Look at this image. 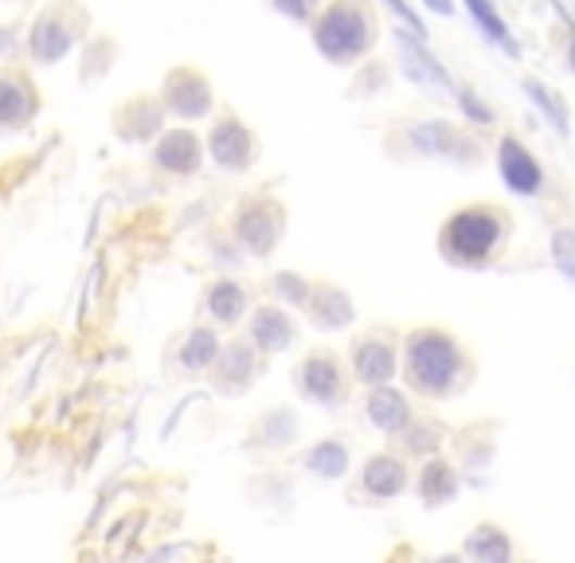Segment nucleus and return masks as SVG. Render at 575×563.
<instances>
[{"label":"nucleus","mask_w":575,"mask_h":563,"mask_svg":"<svg viewBox=\"0 0 575 563\" xmlns=\"http://www.w3.org/2000/svg\"><path fill=\"white\" fill-rule=\"evenodd\" d=\"M372 36H376V20L361 0H337L313 28L317 48L333 63H349V59L364 55L372 48Z\"/></svg>","instance_id":"nucleus-1"},{"label":"nucleus","mask_w":575,"mask_h":563,"mask_svg":"<svg viewBox=\"0 0 575 563\" xmlns=\"http://www.w3.org/2000/svg\"><path fill=\"white\" fill-rule=\"evenodd\" d=\"M439 243L450 263H462V266L486 263L501 243V215L493 208H466V212L450 215V224L442 227Z\"/></svg>","instance_id":"nucleus-2"},{"label":"nucleus","mask_w":575,"mask_h":563,"mask_svg":"<svg viewBox=\"0 0 575 563\" xmlns=\"http://www.w3.org/2000/svg\"><path fill=\"white\" fill-rule=\"evenodd\" d=\"M408 372L420 391H447L459 376V349L439 329L415 333L408 345Z\"/></svg>","instance_id":"nucleus-3"},{"label":"nucleus","mask_w":575,"mask_h":563,"mask_svg":"<svg viewBox=\"0 0 575 563\" xmlns=\"http://www.w3.org/2000/svg\"><path fill=\"white\" fill-rule=\"evenodd\" d=\"M298 384H302V391L310 399H317V403H333V399L341 396V368H337V360L325 356V352H317V356H310L298 368Z\"/></svg>","instance_id":"nucleus-4"},{"label":"nucleus","mask_w":575,"mask_h":563,"mask_svg":"<svg viewBox=\"0 0 575 563\" xmlns=\"http://www.w3.org/2000/svg\"><path fill=\"white\" fill-rule=\"evenodd\" d=\"M501 176H505V185L521 196H533L540 188V165L528 157L525 146L513 141V137L501 141Z\"/></svg>","instance_id":"nucleus-5"},{"label":"nucleus","mask_w":575,"mask_h":563,"mask_svg":"<svg viewBox=\"0 0 575 563\" xmlns=\"http://www.w3.org/2000/svg\"><path fill=\"white\" fill-rule=\"evenodd\" d=\"M165 98H168V107H173L180 117H200L208 110V102H212L208 83L196 75V71H176V75L168 78Z\"/></svg>","instance_id":"nucleus-6"},{"label":"nucleus","mask_w":575,"mask_h":563,"mask_svg":"<svg viewBox=\"0 0 575 563\" xmlns=\"http://www.w3.org/2000/svg\"><path fill=\"white\" fill-rule=\"evenodd\" d=\"M251 134H247V126H239L235 117H227V122H220V126L212 129V153L220 165L227 168H243L247 161H251Z\"/></svg>","instance_id":"nucleus-7"},{"label":"nucleus","mask_w":575,"mask_h":563,"mask_svg":"<svg viewBox=\"0 0 575 563\" xmlns=\"http://www.w3.org/2000/svg\"><path fill=\"white\" fill-rule=\"evenodd\" d=\"M400 55H403V71H408L415 83H423V87H439V90H447V95H459V87L450 83L447 71H442L420 43H411L408 36H400Z\"/></svg>","instance_id":"nucleus-8"},{"label":"nucleus","mask_w":575,"mask_h":563,"mask_svg":"<svg viewBox=\"0 0 575 563\" xmlns=\"http://www.w3.org/2000/svg\"><path fill=\"white\" fill-rule=\"evenodd\" d=\"M157 161L173 173H192L200 165V141L192 137V129H173L157 141Z\"/></svg>","instance_id":"nucleus-9"},{"label":"nucleus","mask_w":575,"mask_h":563,"mask_svg":"<svg viewBox=\"0 0 575 563\" xmlns=\"http://www.w3.org/2000/svg\"><path fill=\"white\" fill-rule=\"evenodd\" d=\"M36 110L32 87L20 75H0V126H20Z\"/></svg>","instance_id":"nucleus-10"},{"label":"nucleus","mask_w":575,"mask_h":563,"mask_svg":"<svg viewBox=\"0 0 575 563\" xmlns=\"http://www.w3.org/2000/svg\"><path fill=\"white\" fill-rule=\"evenodd\" d=\"M352 364H357V376L368 379V384H384L396 372V352L384 345V340H361L357 352H352Z\"/></svg>","instance_id":"nucleus-11"},{"label":"nucleus","mask_w":575,"mask_h":563,"mask_svg":"<svg viewBox=\"0 0 575 563\" xmlns=\"http://www.w3.org/2000/svg\"><path fill=\"white\" fill-rule=\"evenodd\" d=\"M251 333H254V340L263 345L266 352H283L286 345L293 340V325H290V317H286L283 310H259L254 313V325H251Z\"/></svg>","instance_id":"nucleus-12"},{"label":"nucleus","mask_w":575,"mask_h":563,"mask_svg":"<svg viewBox=\"0 0 575 563\" xmlns=\"http://www.w3.org/2000/svg\"><path fill=\"white\" fill-rule=\"evenodd\" d=\"M368 415H372V423H376V427L400 430V427H408V399H403L400 391H391V388L372 391Z\"/></svg>","instance_id":"nucleus-13"},{"label":"nucleus","mask_w":575,"mask_h":563,"mask_svg":"<svg viewBox=\"0 0 575 563\" xmlns=\"http://www.w3.org/2000/svg\"><path fill=\"white\" fill-rule=\"evenodd\" d=\"M313 321L317 325H325V329H341V325H349L352 321V305L349 298H345L341 290H333V286H322V290L313 293Z\"/></svg>","instance_id":"nucleus-14"},{"label":"nucleus","mask_w":575,"mask_h":563,"mask_svg":"<svg viewBox=\"0 0 575 563\" xmlns=\"http://www.w3.org/2000/svg\"><path fill=\"white\" fill-rule=\"evenodd\" d=\"M364 489L376 497H396L403 489V466L396 458H372L364 470Z\"/></svg>","instance_id":"nucleus-15"},{"label":"nucleus","mask_w":575,"mask_h":563,"mask_svg":"<svg viewBox=\"0 0 575 563\" xmlns=\"http://www.w3.org/2000/svg\"><path fill=\"white\" fill-rule=\"evenodd\" d=\"M247 310V293L235 282H215L208 290V313L215 321H239V313Z\"/></svg>","instance_id":"nucleus-16"},{"label":"nucleus","mask_w":575,"mask_h":563,"mask_svg":"<svg viewBox=\"0 0 575 563\" xmlns=\"http://www.w3.org/2000/svg\"><path fill=\"white\" fill-rule=\"evenodd\" d=\"M466 9L474 12V20L482 24V32H486V36L493 39L501 51H509V55H521V48L513 43V36H509V28L501 24V16L493 12V4H489V0H466Z\"/></svg>","instance_id":"nucleus-17"},{"label":"nucleus","mask_w":575,"mask_h":563,"mask_svg":"<svg viewBox=\"0 0 575 563\" xmlns=\"http://www.w3.org/2000/svg\"><path fill=\"white\" fill-rule=\"evenodd\" d=\"M239 235L247 239V247H254L259 254H266L274 247V239H278V220H271V215H266V208H259V212L243 215Z\"/></svg>","instance_id":"nucleus-18"},{"label":"nucleus","mask_w":575,"mask_h":563,"mask_svg":"<svg viewBox=\"0 0 575 563\" xmlns=\"http://www.w3.org/2000/svg\"><path fill=\"white\" fill-rule=\"evenodd\" d=\"M305 466L322 477H341L349 470V454H345L341 442H322V447H313L305 454Z\"/></svg>","instance_id":"nucleus-19"},{"label":"nucleus","mask_w":575,"mask_h":563,"mask_svg":"<svg viewBox=\"0 0 575 563\" xmlns=\"http://www.w3.org/2000/svg\"><path fill=\"white\" fill-rule=\"evenodd\" d=\"M466 552L482 563H505L509 560V540L498 533V528H478V533L470 536Z\"/></svg>","instance_id":"nucleus-20"},{"label":"nucleus","mask_w":575,"mask_h":563,"mask_svg":"<svg viewBox=\"0 0 575 563\" xmlns=\"http://www.w3.org/2000/svg\"><path fill=\"white\" fill-rule=\"evenodd\" d=\"M420 493H423V501H427V505H442V501L454 493V474H450L442 462H430V466L423 470Z\"/></svg>","instance_id":"nucleus-21"},{"label":"nucleus","mask_w":575,"mask_h":563,"mask_svg":"<svg viewBox=\"0 0 575 563\" xmlns=\"http://www.w3.org/2000/svg\"><path fill=\"white\" fill-rule=\"evenodd\" d=\"M215 356H220V345H215V337L208 329H196L192 337H188L185 352H180V364H185V368H208Z\"/></svg>","instance_id":"nucleus-22"},{"label":"nucleus","mask_w":575,"mask_h":563,"mask_svg":"<svg viewBox=\"0 0 575 563\" xmlns=\"http://www.w3.org/2000/svg\"><path fill=\"white\" fill-rule=\"evenodd\" d=\"M525 90H528V95H533V102H537V107L548 114V122H552V126H557L560 134H567V110H564V102H560V98H552V95H548V90L540 87L537 78H528V83H525Z\"/></svg>","instance_id":"nucleus-23"},{"label":"nucleus","mask_w":575,"mask_h":563,"mask_svg":"<svg viewBox=\"0 0 575 563\" xmlns=\"http://www.w3.org/2000/svg\"><path fill=\"white\" fill-rule=\"evenodd\" d=\"M552 259H557L560 274L575 286V232H557L552 235Z\"/></svg>","instance_id":"nucleus-24"},{"label":"nucleus","mask_w":575,"mask_h":563,"mask_svg":"<svg viewBox=\"0 0 575 563\" xmlns=\"http://www.w3.org/2000/svg\"><path fill=\"white\" fill-rule=\"evenodd\" d=\"M220 372L224 376H251V352H247V345H232V349L224 352V360H220Z\"/></svg>","instance_id":"nucleus-25"},{"label":"nucleus","mask_w":575,"mask_h":563,"mask_svg":"<svg viewBox=\"0 0 575 563\" xmlns=\"http://www.w3.org/2000/svg\"><path fill=\"white\" fill-rule=\"evenodd\" d=\"M415 146L420 149H427V153H435V149H447L450 146V134H447V126L442 122H430L427 129H415Z\"/></svg>","instance_id":"nucleus-26"},{"label":"nucleus","mask_w":575,"mask_h":563,"mask_svg":"<svg viewBox=\"0 0 575 563\" xmlns=\"http://www.w3.org/2000/svg\"><path fill=\"white\" fill-rule=\"evenodd\" d=\"M388 9L396 12V16L403 20V28L411 32V36H420L423 39V28H420V16H415V12L408 9V4H403V0H388Z\"/></svg>","instance_id":"nucleus-27"},{"label":"nucleus","mask_w":575,"mask_h":563,"mask_svg":"<svg viewBox=\"0 0 575 563\" xmlns=\"http://www.w3.org/2000/svg\"><path fill=\"white\" fill-rule=\"evenodd\" d=\"M274 4H278V9L286 12V16H310V9H313V0H274Z\"/></svg>","instance_id":"nucleus-28"},{"label":"nucleus","mask_w":575,"mask_h":563,"mask_svg":"<svg viewBox=\"0 0 575 563\" xmlns=\"http://www.w3.org/2000/svg\"><path fill=\"white\" fill-rule=\"evenodd\" d=\"M274 282H278V290L290 293L293 301H302V298H305V286H298V278H293V274H278Z\"/></svg>","instance_id":"nucleus-29"},{"label":"nucleus","mask_w":575,"mask_h":563,"mask_svg":"<svg viewBox=\"0 0 575 563\" xmlns=\"http://www.w3.org/2000/svg\"><path fill=\"white\" fill-rule=\"evenodd\" d=\"M423 4H427L430 12H439V16H450V9H454L450 0H423Z\"/></svg>","instance_id":"nucleus-30"}]
</instances>
